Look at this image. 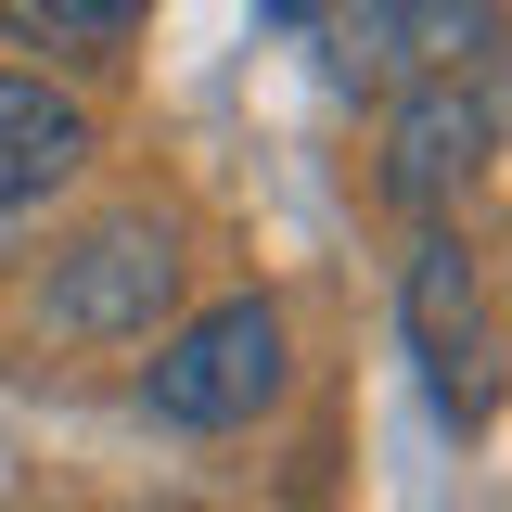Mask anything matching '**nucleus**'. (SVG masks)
<instances>
[{
	"label": "nucleus",
	"instance_id": "nucleus-1",
	"mask_svg": "<svg viewBox=\"0 0 512 512\" xmlns=\"http://www.w3.org/2000/svg\"><path fill=\"white\" fill-rule=\"evenodd\" d=\"M295 372V346H282V308L269 295H218V308H192L154 359H141V410L167 423V436H244L256 410L282 397Z\"/></svg>",
	"mask_w": 512,
	"mask_h": 512
},
{
	"label": "nucleus",
	"instance_id": "nucleus-2",
	"mask_svg": "<svg viewBox=\"0 0 512 512\" xmlns=\"http://www.w3.org/2000/svg\"><path fill=\"white\" fill-rule=\"evenodd\" d=\"M167 308H180V231H167L154 205L90 218V231L52 244V269H39V333H52V346H141Z\"/></svg>",
	"mask_w": 512,
	"mask_h": 512
},
{
	"label": "nucleus",
	"instance_id": "nucleus-3",
	"mask_svg": "<svg viewBox=\"0 0 512 512\" xmlns=\"http://www.w3.org/2000/svg\"><path fill=\"white\" fill-rule=\"evenodd\" d=\"M487 167H500V64L397 77V103H384V205H410L436 231V218H461V192Z\"/></svg>",
	"mask_w": 512,
	"mask_h": 512
},
{
	"label": "nucleus",
	"instance_id": "nucleus-4",
	"mask_svg": "<svg viewBox=\"0 0 512 512\" xmlns=\"http://www.w3.org/2000/svg\"><path fill=\"white\" fill-rule=\"evenodd\" d=\"M397 320H410V359L436 384L448 423H487L500 410V320H487V256L461 244V231H423L410 269H397Z\"/></svg>",
	"mask_w": 512,
	"mask_h": 512
},
{
	"label": "nucleus",
	"instance_id": "nucleus-5",
	"mask_svg": "<svg viewBox=\"0 0 512 512\" xmlns=\"http://www.w3.org/2000/svg\"><path fill=\"white\" fill-rule=\"evenodd\" d=\"M333 52L359 77H461L500 52V0H333Z\"/></svg>",
	"mask_w": 512,
	"mask_h": 512
},
{
	"label": "nucleus",
	"instance_id": "nucleus-6",
	"mask_svg": "<svg viewBox=\"0 0 512 512\" xmlns=\"http://www.w3.org/2000/svg\"><path fill=\"white\" fill-rule=\"evenodd\" d=\"M77 167H90V103L26 77V64H0V205H39Z\"/></svg>",
	"mask_w": 512,
	"mask_h": 512
},
{
	"label": "nucleus",
	"instance_id": "nucleus-7",
	"mask_svg": "<svg viewBox=\"0 0 512 512\" xmlns=\"http://www.w3.org/2000/svg\"><path fill=\"white\" fill-rule=\"evenodd\" d=\"M141 13H154V0H0V26H13L26 52H116Z\"/></svg>",
	"mask_w": 512,
	"mask_h": 512
}]
</instances>
